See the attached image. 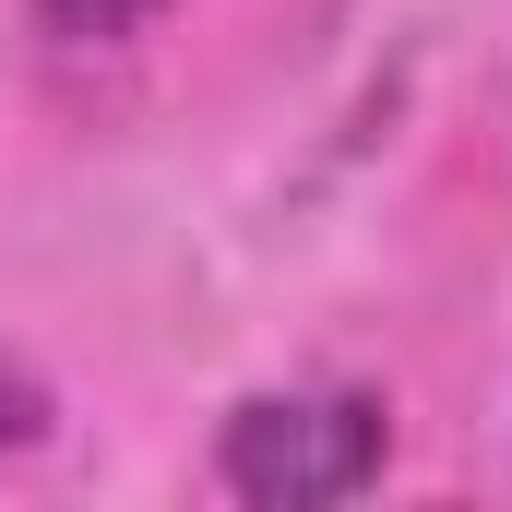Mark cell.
<instances>
[{"label":"cell","mask_w":512,"mask_h":512,"mask_svg":"<svg viewBox=\"0 0 512 512\" xmlns=\"http://www.w3.org/2000/svg\"><path fill=\"white\" fill-rule=\"evenodd\" d=\"M393 453L382 393H251L215 441V477L251 512H310V501H358Z\"/></svg>","instance_id":"cell-1"},{"label":"cell","mask_w":512,"mask_h":512,"mask_svg":"<svg viewBox=\"0 0 512 512\" xmlns=\"http://www.w3.org/2000/svg\"><path fill=\"white\" fill-rule=\"evenodd\" d=\"M143 12H155V0H36V24H48V36H131Z\"/></svg>","instance_id":"cell-2"},{"label":"cell","mask_w":512,"mask_h":512,"mask_svg":"<svg viewBox=\"0 0 512 512\" xmlns=\"http://www.w3.org/2000/svg\"><path fill=\"white\" fill-rule=\"evenodd\" d=\"M24 429H36V382H24V370H0V441H24Z\"/></svg>","instance_id":"cell-3"}]
</instances>
